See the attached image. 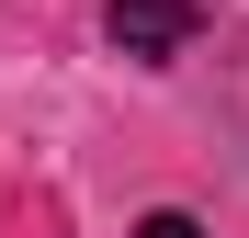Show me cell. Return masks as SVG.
Here are the masks:
<instances>
[{"label": "cell", "mask_w": 249, "mask_h": 238, "mask_svg": "<svg viewBox=\"0 0 249 238\" xmlns=\"http://www.w3.org/2000/svg\"><path fill=\"white\" fill-rule=\"evenodd\" d=\"M102 34H113L136 68H170L193 34H204V0H102Z\"/></svg>", "instance_id": "cell-1"}, {"label": "cell", "mask_w": 249, "mask_h": 238, "mask_svg": "<svg viewBox=\"0 0 249 238\" xmlns=\"http://www.w3.org/2000/svg\"><path fill=\"white\" fill-rule=\"evenodd\" d=\"M136 238H204V227H193V216H170V204H159V216H147Z\"/></svg>", "instance_id": "cell-2"}]
</instances>
